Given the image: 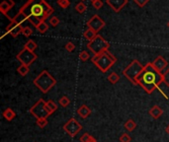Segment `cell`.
Listing matches in <instances>:
<instances>
[{"mask_svg": "<svg viewBox=\"0 0 169 142\" xmlns=\"http://www.w3.org/2000/svg\"><path fill=\"white\" fill-rule=\"evenodd\" d=\"M32 34H33V31H32V29H31L30 27H24V28H23L22 35H24V37H29Z\"/></svg>", "mask_w": 169, "mask_h": 142, "instance_id": "32", "label": "cell"}, {"mask_svg": "<svg viewBox=\"0 0 169 142\" xmlns=\"http://www.w3.org/2000/svg\"><path fill=\"white\" fill-rule=\"evenodd\" d=\"M24 48H27V49H29V51H35V49L37 48V44H36L34 41L29 40V41H27V43L25 44Z\"/></svg>", "mask_w": 169, "mask_h": 142, "instance_id": "24", "label": "cell"}, {"mask_svg": "<svg viewBox=\"0 0 169 142\" xmlns=\"http://www.w3.org/2000/svg\"><path fill=\"white\" fill-rule=\"evenodd\" d=\"M37 57L38 56L35 52L29 51V49L25 48L16 55V58L21 62V63L27 65V66H30L33 62L37 59Z\"/></svg>", "mask_w": 169, "mask_h": 142, "instance_id": "8", "label": "cell"}, {"mask_svg": "<svg viewBox=\"0 0 169 142\" xmlns=\"http://www.w3.org/2000/svg\"><path fill=\"white\" fill-rule=\"evenodd\" d=\"M57 4L61 8H63V9H66V8L69 6L70 2H69V0H57Z\"/></svg>", "mask_w": 169, "mask_h": 142, "instance_id": "31", "label": "cell"}, {"mask_svg": "<svg viewBox=\"0 0 169 142\" xmlns=\"http://www.w3.org/2000/svg\"><path fill=\"white\" fill-rule=\"evenodd\" d=\"M167 26H168V28H169V22H168V24H167Z\"/></svg>", "mask_w": 169, "mask_h": 142, "instance_id": "42", "label": "cell"}, {"mask_svg": "<svg viewBox=\"0 0 169 142\" xmlns=\"http://www.w3.org/2000/svg\"><path fill=\"white\" fill-rule=\"evenodd\" d=\"M87 28H90L92 30H94L96 33H98L101 29H103L105 27V21L100 18L99 15H93L91 19L87 22Z\"/></svg>", "mask_w": 169, "mask_h": 142, "instance_id": "10", "label": "cell"}, {"mask_svg": "<svg viewBox=\"0 0 169 142\" xmlns=\"http://www.w3.org/2000/svg\"><path fill=\"white\" fill-rule=\"evenodd\" d=\"M28 1H30V0H28Z\"/></svg>", "mask_w": 169, "mask_h": 142, "instance_id": "43", "label": "cell"}, {"mask_svg": "<svg viewBox=\"0 0 169 142\" xmlns=\"http://www.w3.org/2000/svg\"><path fill=\"white\" fill-rule=\"evenodd\" d=\"M163 82V74L156 70L152 63H147L137 78V84L147 94H151Z\"/></svg>", "mask_w": 169, "mask_h": 142, "instance_id": "2", "label": "cell"}, {"mask_svg": "<svg viewBox=\"0 0 169 142\" xmlns=\"http://www.w3.org/2000/svg\"><path fill=\"white\" fill-rule=\"evenodd\" d=\"M15 5L13 0H0V12L8 17V11Z\"/></svg>", "mask_w": 169, "mask_h": 142, "instance_id": "14", "label": "cell"}, {"mask_svg": "<svg viewBox=\"0 0 169 142\" xmlns=\"http://www.w3.org/2000/svg\"><path fill=\"white\" fill-rule=\"evenodd\" d=\"M90 1H91V2L93 3V2H95V1H97V0H90Z\"/></svg>", "mask_w": 169, "mask_h": 142, "instance_id": "41", "label": "cell"}, {"mask_svg": "<svg viewBox=\"0 0 169 142\" xmlns=\"http://www.w3.org/2000/svg\"><path fill=\"white\" fill-rule=\"evenodd\" d=\"M165 131H166V133L169 135V124L166 126V128H165Z\"/></svg>", "mask_w": 169, "mask_h": 142, "instance_id": "39", "label": "cell"}, {"mask_svg": "<svg viewBox=\"0 0 169 142\" xmlns=\"http://www.w3.org/2000/svg\"><path fill=\"white\" fill-rule=\"evenodd\" d=\"M77 115L81 119H87L88 116L91 115V110L90 108H88L86 105H82L77 110Z\"/></svg>", "mask_w": 169, "mask_h": 142, "instance_id": "16", "label": "cell"}, {"mask_svg": "<svg viewBox=\"0 0 169 142\" xmlns=\"http://www.w3.org/2000/svg\"><path fill=\"white\" fill-rule=\"evenodd\" d=\"M119 80H120V76L116 72H112L108 76V81L111 83V84H116V83L119 82Z\"/></svg>", "mask_w": 169, "mask_h": 142, "instance_id": "23", "label": "cell"}, {"mask_svg": "<svg viewBox=\"0 0 169 142\" xmlns=\"http://www.w3.org/2000/svg\"><path fill=\"white\" fill-rule=\"evenodd\" d=\"M58 103H60V105L63 108H66V107H68L69 106V104H70V101H69V99L66 97V96H63V97H61L60 99V101H58Z\"/></svg>", "mask_w": 169, "mask_h": 142, "instance_id": "27", "label": "cell"}, {"mask_svg": "<svg viewBox=\"0 0 169 142\" xmlns=\"http://www.w3.org/2000/svg\"><path fill=\"white\" fill-rule=\"evenodd\" d=\"M20 12H22L29 22L37 28L41 22L53 14V8L45 0H30L20 8Z\"/></svg>", "mask_w": 169, "mask_h": 142, "instance_id": "1", "label": "cell"}, {"mask_svg": "<svg viewBox=\"0 0 169 142\" xmlns=\"http://www.w3.org/2000/svg\"><path fill=\"white\" fill-rule=\"evenodd\" d=\"M23 28L24 27L22 26V25H20L18 23L11 21L10 24L6 27V31L9 33V34L13 37H18L20 34H22Z\"/></svg>", "mask_w": 169, "mask_h": 142, "instance_id": "11", "label": "cell"}, {"mask_svg": "<svg viewBox=\"0 0 169 142\" xmlns=\"http://www.w3.org/2000/svg\"><path fill=\"white\" fill-rule=\"evenodd\" d=\"M151 63H152L153 67L157 71H159V72H161L162 70L165 69L167 67V65H168L167 60L164 59L161 55H158L152 62H151Z\"/></svg>", "mask_w": 169, "mask_h": 142, "instance_id": "13", "label": "cell"}, {"mask_svg": "<svg viewBox=\"0 0 169 142\" xmlns=\"http://www.w3.org/2000/svg\"><path fill=\"white\" fill-rule=\"evenodd\" d=\"M49 23L52 25L53 27H57V25L60 24V19H58L57 17H56V16H53V17L50 19V22Z\"/></svg>", "mask_w": 169, "mask_h": 142, "instance_id": "35", "label": "cell"}, {"mask_svg": "<svg viewBox=\"0 0 169 142\" xmlns=\"http://www.w3.org/2000/svg\"><path fill=\"white\" fill-rule=\"evenodd\" d=\"M63 130H64L69 136L75 137L80 131L82 130V125L80 124L74 118H72L63 125Z\"/></svg>", "mask_w": 169, "mask_h": 142, "instance_id": "9", "label": "cell"}, {"mask_svg": "<svg viewBox=\"0 0 169 142\" xmlns=\"http://www.w3.org/2000/svg\"><path fill=\"white\" fill-rule=\"evenodd\" d=\"M30 112L36 119H48L52 115L46 106V102L43 99H40L35 105L30 108Z\"/></svg>", "mask_w": 169, "mask_h": 142, "instance_id": "7", "label": "cell"}, {"mask_svg": "<svg viewBox=\"0 0 169 142\" xmlns=\"http://www.w3.org/2000/svg\"><path fill=\"white\" fill-rule=\"evenodd\" d=\"M124 127H125L128 131H133V130H134V129H136V127H137V123L134 122L133 119H129V120H127V122H125Z\"/></svg>", "mask_w": 169, "mask_h": 142, "instance_id": "20", "label": "cell"}, {"mask_svg": "<svg viewBox=\"0 0 169 142\" xmlns=\"http://www.w3.org/2000/svg\"><path fill=\"white\" fill-rule=\"evenodd\" d=\"M93 136L90 135L89 133H84V134L80 137V142H91Z\"/></svg>", "mask_w": 169, "mask_h": 142, "instance_id": "30", "label": "cell"}, {"mask_svg": "<svg viewBox=\"0 0 169 142\" xmlns=\"http://www.w3.org/2000/svg\"><path fill=\"white\" fill-rule=\"evenodd\" d=\"M48 119H37L36 123L40 128H45L46 125H48Z\"/></svg>", "mask_w": 169, "mask_h": 142, "instance_id": "28", "label": "cell"}, {"mask_svg": "<svg viewBox=\"0 0 169 142\" xmlns=\"http://www.w3.org/2000/svg\"><path fill=\"white\" fill-rule=\"evenodd\" d=\"M34 84L43 93H48L57 84V80L46 70H43L34 79Z\"/></svg>", "mask_w": 169, "mask_h": 142, "instance_id": "4", "label": "cell"}, {"mask_svg": "<svg viewBox=\"0 0 169 142\" xmlns=\"http://www.w3.org/2000/svg\"><path fill=\"white\" fill-rule=\"evenodd\" d=\"M79 58L81 59L82 61H86V60H88L90 58V54H89V52H88L87 51H81L80 52V54H79Z\"/></svg>", "mask_w": 169, "mask_h": 142, "instance_id": "29", "label": "cell"}, {"mask_svg": "<svg viewBox=\"0 0 169 142\" xmlns=\"http://www.w3.org/2000/svg\"><path fill=\"white\" fill-rule=\"evenodd\" d=\"M97 36H98V35H97V33L94 30L90 29V28H87L86 30L84 31V33H83V37H85L87 41H91L92 40H94Z\"/></svg>", "mask_w": 169, "mask_h": 142, "instance_id": "17", "label": "cell"}, {"mask_svg": "<svg viewBox=\"0 0 169 142\" xmlns=\"http://www.w3.org/2000/svg\"><path fill=\"white\" fill-rule=\"evenodd\" d=\"M11 21H13V22H16V23H18V24H20V25H22L25 21H28V19H27V17L25 16L22 12H20L19 11V13L17 14L14 18H12V20Z\"/></svg>", "mask_w": 169, "mask_h": 142, "instance_id": "19", "label": "cell"}, {"mask_svg": "<svg viewBox=\"0 0 169 142\" xmlns=\"http://www.w3.org/2000/svg\"><path fill=\"white\" fill-rule=\"evenodd\" d=\"M87 48H89L90 51L94 53V55H97V54L108 51V49L110 48V44L105 39H103V37L98 35L94 40H92L91 41L88 43Z\"/></svg>", "mask_w": 169, "mask_h": 142, "instance_id": "6", "label": "cell"}, {"mask_svg": "<svg viewBox=\"0 0 169 142\" xmlns=\"http://www.w3.org/2000/svg\"><path fill=\"white\" fill-rule=\"evenodd\" d=\"M92 5H93V7L95 8V9L99 10V9H101V8H102V6H103V1H102V0H97V1H95V2L92 3Z\"/></svg>", "mask_w": 169, "mask_h": 142, "instance_id": "37", "label": "cell"}, {"mask_svg": "<svg viewBox=\"0 0 169 142\" xmlns=\"http://www.w3.org/2000/svg\"><path fill=\"white\" fill-rule=\"evenodd\" d=\"M65 49H66L67 51H69V52L74 51H75V45H74V44L71 43V41H68V43L65 44Z\"/></svg>", "mask_w": 169, "mask_h": 142, "instance_id": "36", "label": "cell"}, {"mask_svg": "<svg viewBox=\"0 0 169 142\" xmlns=\"http://www.w3.org/2000/svg\"><path fill=\"white\" fill-rule=\"evenodd\" d=\"M163 83L169 88V68L163 73Z\"/></svg>", "mask_w": 169, "mask_h": 142, "instance_id": "34", "label": "cell"}, {"mask_svg": "<svg viewBox=\"0 0 169 142\" xmlns=\"http://www.w3.org/2000/svg\"><path fill=\"white\" fill-rule=\"evenodd\" d=\"M149 115L151 116L152 119H159L160 116L162 115V114H163V110L160 107H158V106H153L152 108H150V110L149 111Z\"/></svg>", "mask_w": 169, "mask_h": 142, "instance_id": "15", "label": "cell"}, {"mask_svg": "<svg viewBox=\"0 0 169 142\" xmlns=\"http://www.w3.org/2000/svg\"><path fill=\"white\" fill-rule=\"evenodd\" d=\"M46 106H48L50 114H53V112L57 110V105L53 101V100H49V101L46 102Z\"/></svg>", "mask_w": 169, "mask_h": 142, "instance_id": "25", "label": "cell"}, {"mask_svg": "<svg viewBox=\"0 0 169 142\" xmlns=\"http://www.w3.org/2000/svg\"><path fill=\"white\" fill-rule=\"evenodd\" d=\"M17 71H18V73L21 75V76H26V75L29 73V66L25 65V64H21L18 68H17Z\"/></svg>", "mask_w": 169, "mask_h": 142, "instance_id": "22", "label": "cell"}, {"mask_svg": "<svg viewBox=\"0 0 169 142\" xmlns=\"http://www.w3.org/2000/svg\"><path fill=\"white\" fill-rule=\"evenodd\" d=\"M36 29H37L38 32L41 33V34H45V33L48 32V30H49V25H48V23H46L45 21H43V22H41L39 24V26H38Z\"/></svg>", "mask_w": 169, "mask_h": 142, "instance_id": "21", "label": "cell"}, {"mask_svg": "<svg viewBox=\"0 0 169 142\" xmlns=\"http://www.w3.org/2000/svg\"><path fill=\"white\" fill-rule=\"evenodd\" d=\"M86 9H87V6L83 2H79L78 4H76V6H75V10L80 14L84 13V12L86 11Z\"/></svg>", "mask_w": 169, "mask_h": 142, "instance_id": "26", "label": "cell"}, {"mask_svg": "<svg viewBox=\"0 0 169 142\" xmlns=\"http://www.w3.org/2000/svg\"><path fill=\"white\" fill-rule=\"evenodd\" d=\"M91 142H98V141H97L95 138H94V137H93V138H92V140H91Z\"/></svg>", "mask_w": 169, "mask_h": 142, "instance_id": "40", "label": "cell"}, {"mask_svg": "<svg viewBox=\"0 0 169 142\" xmlns=\"http://www.w3.org/2000/svg\"><path fill=\"white\" fill-rule=\"evenodd\" d=\"M145 68V66H142V64L138 60L134 59L127 66L123 71V75L134 85L137 84V78L138 77V75L141 73V71Z\"/></svg>", "mask_w": 169, "mask_h": 142, "instance_id": "5", "label": "cell"}, {"mask_svg": "<svg viewBox=\"0 0 169 142\" xmlns=\"http://www.w3.org/2000/svg\"><path fill=\"white\" fill-rule=\"evenodd\" d=\"M107 4L115 12H120L128 4V0H107Z\"/></svg>", "mask_w": 169, "mask_h": 142, "instance_id": "12", "label": "cell"}, {"mask_svg": "<svg viewBox=\"0 0 169 142\" xmlns=\"http://www.w3.org/2000/svg\"><path fill=\"white\" fill-rule=\"evenodd\" d=\"M134 1L136 2L139 7H143L149 0H134Z\"/></svg>", "mask_w": 169, "mask_h": 142, "instance_id": "38", "label": "cell"}, {"mask_svg": "<svg viewBox=\"0 0 169 142\" xmlns=\"http://www.w3.org/2000/svg\"><path fill=\"white\" fill-rule=\"evenodd\" d=\"M91 60L97 66V68L105 73L116 63L117 58L111 52L105 51L103 53L97 54V55H93Z\"/></svg>", "mask_w": 169, "mask_h": 142, "instance_id": "3", "label": "cell"}, {"mask_svg": "<svg viewBox=\"0 0 169 142\" xmlns=\"http://www.w3.org/2000/svg\"><path fill=\"white\" fill-rule=\"evenodd\" d=\"M130 141H132V137L129 134H127V133H123L120 136V142H130Z\"/></svg>", "mask_w": 169, "mask_h": 142, "instance_id": "33", "label": "cell"}, {"mask_svg": "<svg viewBox=\"0 0 169 142\" xmlns=\"http://www.w3.org/2000/svg\"><path fill=\"white\" fill-rule=\"evenodd\" d=\"M2 115L4 116V119H5L6 120H8V122H11V120H13V119L16 116L15 112L12 110V108H6V110L3 112Z\"/></svg>", "mask_w": 169, "mask_h": 142, "instance_id": "18", "label": "cell"}]
</instances>
